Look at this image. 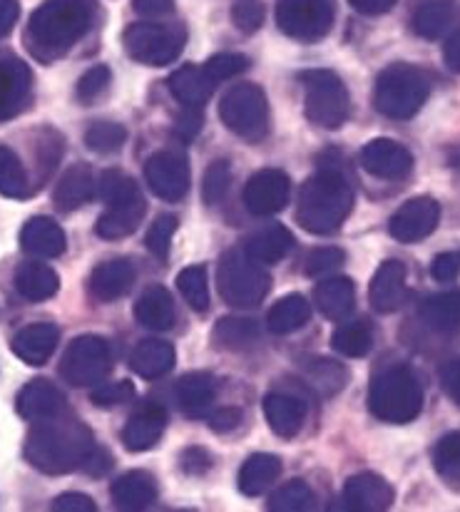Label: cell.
I'll return each instance as SVG.
<instances>
[{"instance_id":"obj_1","label":"cell","mask_w":460,"mask_h":512,"mask_svg":"<svg viewBox=\"0 0 460 512\" xmlns=\"http://www.w3.org/2000/svg\"><path fill=\"white\" fill-rule=\"evenodd\" d=\"M354 209V184L341 167L339 152H326L319 170L299 192L296 219L311 234H334Z\"/></svg>"},{"instance_id":"obj_2","label":"cell","mask_w":460,"mask_h":512,"mask_svg":"<svg viewBox=\"0 0 460 512\" xmlns=\"http://www.w3.org/2000/svg\"><path fill=\"white\" fill-rule=\"evenodd\" d=\"M97 443L92 430L78 418H50L35 423L25 438V460L45 475H68L85 470Z\"/></svg>"},{"instance_id":"obj_3","label":"cell","mask_w":460,"mask_h":512,"mask_svg":"<svg viewBox=\"0 0 460 512\" xmlns=\"http://www.w3.org/2000/svg\"><path fill=\"white\" fill-rule=\"evenodd\" d=\"M90 5L85 0H45L28 20L25 45L38 63L65 58L90 30Z\"/></svg>"},{"instance_id":"obj_4","label":"cell","mask_w":460,"mask_h":512,"mask_svg":"<svg viewBox=\"0 0 460 512\" xmlns=\"http://www.w3.org/2000/svg\"><path fill=\"white\" fill-rule=\"evenodd\" d=\"M368 411L383 423L406 426L423 411V386L411 366L383 368L368 388Z\"/></svg>"},{"instance_id":"obj_5","label":"cell","mask_w":460,"mask_h":512,"mask_svg":"<svg viewBox=\"0 0 460 512\" xmlns=\"http://www.w3.org/2000/svg\"><path fill=\"white\" fill-rule=\"evenodd\" d=\"M431 95V75L408 63L388 65L376 80L373 105L383 117L411 120Z\"/></svg>"},{"instance_id":"obj_6","label":"cell","mask_w":460,"mask_h":512,"mask_svg":"<svg viewBox=\"0 0 460 512\" xmlns=\"http://www.w3.org/2000/svg\"><path fill=\"white\" fill-rule=\"evenodd\" d=\"M217 289L229 306L252 309L267 299L272 289V276L264 269V264L254 261L244 249H234L219 261Z\"/></svg>"},{"instance_id":"obj_7","label":"cell","mask_w":460,"mask_h":512,"mask_svg":"<svg viewBox=\"0 0 460 512\" xmlns=\"http://www.w3.org/2000/svg\"><path fill=\"white\" fill-rule=\"evenodd\" d=\"M306 87V120L321 130H339L351 115V97L334 70H309L301 75Z\"/></svg>"},{"instance_id":"obj_8","label":"cell","mask_w":460,"mask_h":512,"mask_svg":"<svg viewBox=\"0 0 460 512\" xmlns=\"http://www.w3.org/2000/svg\"><path fill=\"white\" fill-rule=\"evenodd\" d=\"M184 43L187 28L182 23H135L122 33L125 53L150 68H165L180 58Z\"/></svg>"},{"instance_id":"obj_9","label":"cell","mask_w":460,"mask_h":512,"mask_svg":"<svg viewBox=\"0 0 460 512\" xmlns=\"http://www.w3.org/2000/svg\"><path fill=\"white\" fill-rule=\"evenodd\" d=\"M219 117L237 137L262 142L269 135V102L259 85L242 83L227 90L219 102Z\"/></svg>"},{"instance_id":"obj_10","label":"cell","mask_w":460,"mask_h":512,"mask_svg":"<svg viewBox=\"0 0 460 512\" xmlns=\"http://www.w3.org/2000/svg\"><path fill=\"white\" fill-rule=\"evenodd\" d=\"M334 18V0H279L276 3V23L281 33L301 43L326 38L334 28Z\"/></svg>"},{"instance_id":"obj_11","label":"cell","mask_w":460,"mask_h":512,"mask_svg":"<svg viewBox=\"0 0 460 512\" xmlns=\"http://www.w3.org/2000/svg\"><path fill=\"white\" fill-rule=\"evenodd\" d=\"M112 368L110 346L100 336H78L60 361V376L73 388H92L105 381Z\"/></svg>"},{"instance_id":"obj_12","label":"cell","mask_w":460,"mask_h":512,"mask_svg":"<svg viewBox=\"0 0 460 512\" xmlns=\"http://www.w3.org/2000/svg\"><path fill=\"white\" fill-rule=\"evenodd\" d=\"M441 222V204L433 197H413L396 209L388 222V234L401 244L423 242Z\"/></svg>"},{"instance_id":"obj_13","label":"cell","mask_w":460,"mask_h":512,"mask_svg":"<svg viewBox=\"0 0 460 512\" xmlns=\"http://www.w3.org/2000/svg\"><path fill=\"white\" fill-rule=\"evenodd\" d=\"M145 179L155 197L165 199V202H180L189 192L187 157L175 150L155 152L145 162Z\"/></svg>"},{"instance_id":"obj_14","label":"cell","mask_w":460,"mask_h":512,"mask_svg":"<svg viewBox=\"0 0 460 512\" xmlns=\"http://www.w3.org/2000/svg\"><path fill=\"white\" fill-rule=\"evenodd\" d=\"M147 214V202L142 197L140 187L130 184L120 197H115L112 202H107L105 214L97 219L95 232L102 239H125L135 232L142 224Z\"/></svg>"},{"instance_id":"obj_15","label":"cell","mask_w":460,"mask_h":512,"mask_svg":"<svg viewBox=\"0 0 460 512\" xmlns=\"http://www.w3.org/2000/svg\"><path fill=\"white\" fill-rule=\"evenodd\" d=\"M291 182L281 170H259L244 187V204L254 217H272L289 204Z\"/></svg>"},{"instance_id":"obj_16","label":"cell","mask_w":460,"mask_h":512,"mask_svg":"<svg viewBox=\"0 0 460 512\" xmlns=\"http://www.w3.org/2000/svg\"><path fill=\"white\" fill-rule=\"evenodd\" d=\"M65 393L60 391L55 383L45 381V378H35L28 386L20 388L18 398H15V408H18V416L25 418L30 423L50 421V418H58L65 413Z\"/></svg>"},{"instance_id":"obj_17","label":"cell","mask_w":460,"mask_h":512,"mask_svg":"<svg viewBox=\"0 0 460 512\" xmlns=\"http://www.w3.org/2000/svg\"><path fill=\"white\" fill-rule=\"evenodd\" d=\"M406 264L398 259H386L373 274L368 286V301L378 314H393L406 304Z\"/></svg>"},{"instance_id":"obj_18","label":"cell","mask_w":460,"mask_h":512,"mask_svg":"<svg viewBox=\"0 0 460 512\" xmlns=\"http://www.w3.org/2000/svg\"><path fill=\"white\" fill-rule=\"evenodd\" d=\"M33 90V73L18 58H0V122L25 110Z\"/></svg>"},{"instance_id":"obj_19","label":"cell","mask_w":460,"mask_h":512,"mask_svg":"<svg viewBox=\"0 0 460 512\" xmlns=\"http://www.w3.org/2000/svg\"><path fill=\"white\" fill-rule=\"evenodd\" d=\"M361 165L378 179H403L413 170V155L396 140H371L361 150Z\"/></svg>"},{"instance_id":"obj_20","label":"cell","mask_w":460,"mask_h":512,"mask_svg":"<svg viewBox=\"0 0 460 512\" xmlns=\"http://www.w3.org/2000/svg\"><path fill=\"white\" fill-rule=\"evenodd\" d=\"M135 279H137V271L132 261L127 259L100 261V264L90 271L88 294L95 301H100V304H110V301L122 299V296L135 286Z\"/></svg>"},{"instance_id":"obj_21","label":"cell","mask_w":460,"mask_h":512,"mask_svg":"<svg viewBox=\"0 0 460 512\" xmlns=\"http://www.w3.org/2000/svg\"><path fill=\"white\" fill-rule=\"evenodd\" d=\"M396 500L391 483L376 473H359L346 480L344 485V505L354 512H383Z\"/></svg>"},{"instance_id":"obj_22","label":"cell","mask_w":460,"mask_h":512,"mask_svg":"<svg viewBox=\"0 0 460 512\" xmlns=\"http://www.w3.org/2000/svg\"><path fill=\"white\" fill-rule=\"evenodd\" d=\"M60 343V329L55 324H30L20 329L10 341V351L28 366H43L50 361Z\"/></svg>"},{"instance_id":"obj_23","label":"cell","mask_w":460,"mask_h":512,"mask_svg":"<svg viewBox=\"0 0 460 512\" xmlns=\"http://www.w3.org/2000/svg\"><path fill=\"white\" fill-rule=\"evenodd\" d=\"M167 428V413L160 406H145L127 421L122 430V443L132 453H145L155 448Z\"/></svg>"},{"instance_id":"obj_24","label":"cell","mask_w":460,"mask_h":512,"mask_svg":"<svg viewBox=\"0 0 460 512\" xmlns=\"http://www.w3.org/2000/svg\"><path fill=\"white\" fill-rule=\"evenodd\" d=\"M20 247L23 252L40 256V259H55L65 252L68 239L60 224L50 217H33L25 222L23 232H20Z\"/></svg>"},{"instance_id":"obj_25","label":"cell","mask_w":460,"mask_h":512,"mask_svg":"<svg viewBox=\"0 0 460 512\" xmlns=\"http://www.w3.org/2000/svg\"><path fill=\"white\" fill-rule=\"evenodd\" d=\"M306 403L289 393L274 391L264 398V418L279 438H294L306 423Z\"/></svg>"},{"instance_id":"obj_26","label":"cell","mask_w":460,"mask_h":512,"mask_svg":"<svg viewBox=\"0 0 460 512\" xmlns=\"http://www.w3.org/2000/svg\"><path fill=\"white\" fill-rule=\"evenodd\" d=\"M97 194L95 172L88 165H73L68 172L60 177L58 187L53 192V202L60 212H75L92 202Z\"/></svg>"},{"instance_id":"obj_27","label":"cell","mask_w":460,"mask_h":512,"mask_svg":"<svg viewBox=\"0 0 460 512\" xmlns=\"http://www.w3.org/2000/svg\"><path fill=\"white\" fill-rule=\"evenodd\" d=\"M112 503L120 510H145L157 500L155 475L145 470H132L117 478L110 488Z\"/></svg>"},{"instance_id":"obj_28","label":"cell","mask_w":460,"mask_h":512,"mask_svg":"<svg viewBox=\"0 0 460 512\" xmlns=\"http://www.w3.org/2000/svg\"><path fill=\"white\" fill-rule=\"evenodd\" d=\"M13 284L25 301H48L58 294L60 276L55 274L53 266L40 264V261H25L15 269Z\"/></svg>"},{"instance_id":"obj_29","label":"cell","mask_w":460,"mask_h":512,"mask_svg":"<svg viewBox=\"0 0 460 512\" xmlns=\"http://www.w3.org/2000/svg\"><path fill=\"white\" fill-rule=\"evenodd\" d=\"M314 304L319 306L321 314L329 321H344L349 319L351 311L356 306V289L354 281L346 276H331L316 286Z\"/></svg>"},{"instance_id":"obj_30","label":"cell","mask_w":460,"mask_h":512,"mask_svg":"<svg viewBox=\"0 0 460 512\" xmlns=\"http://www.w3.org/2000/svg\"><path fill=\"white\" fill-rule=\"evenodd\" d=\"M217 393V378L207 371L187 373L177 383V401H180L182 411L192 418L204 416L212 408V403L217 401Z\"/></svg>"},{"instance_id":"obj_31","label":"cell","mask_w":460,"mask_h":512,"mask_svg":"<svg viewBox=\"0 0 460 512\" xmlns=\"http://www.w3.org/2000/svg\"><path fill=\"white\" fill-rule=\"evenodd\" d=\"M175 348L172 343L162 339H145L135 346L130 356V368L132 373H137L140 378H147V381H155V378H162L165 373L172 371L175 366Z\"/></svg>"},{"instance_id":"obj_32","label":"cell","mask_w":460,"mask_h":512,"mask_svg":"<svg viewBox=\"0 0 460 512\" xmlns=\"http://www.w3.org/2000/svg\"><path fill=\"white\" fill-rule=\"evenodd\" d=\"M137 324L150 331H167L175 326V299L165 286H150L135 306Z\"/></svg>"},{"instance_id":"obj_33","label":"cell","mask_w":460,"mask_h":512,"mask_svg":"<svg viewBox=\"0 0 460 512\" xmlns=\"http://www.w3.org/2000/svg\"><path fill=\"white\" fill-rule=\"evenodd\" d=\"M421 321L431 331L443 336H453L460 331V289L443 291V294L428 296L421 304Z\"/></svg>"},{"instance_id":"obj_34","label":"cell","mask_w":460,"mask_h":512,"mask_svg":"<svg viewBox=\"0 0 460 512\" xmlns=\"http://www.w3.org/2000/svg\"><path fill=\"white\" fill-rule=\"evenodd\" d=\"M291 249H294V234L286 227H281V224H269V227L259 229L244 244V252L264 266L279 264Z\"/></svg>"},{"instance_id":"obj_35","label":"cell","mask_w":460,"mask_h":512,"mask_svg":"<svg viewBox=\"0 0 460 512\" xmlns=\"http://www.w3.org/2000/svg\"><path fill=\"white\" fill-rule=\"evenodd\" d=\"M167 83H170L172 95H175L184 107H202L204 102L212 97L214 87H217V83L204 73V68H194V65H182V68H177Z\"/></svg>"},{"instance_id":"obj_36","label":"cell","mask_w":460,"mask_h":512,"mask_svg":"<svg viewBox=\"0 0 460 512\" xmlns=\"http://www.w3.org/2000/svg\"><path fill=\"white\" fill-rule=\"evenodd\" d=\"M456 20V3L453 0H421L413 10V30L426 40H436L446 33Z\"/></svg>"},{"instance_id":"obj_37","label":"cell","mask_w":460,"mask_h":512,"mask_svg":"<svg viewBox=\"0 0 460 512\" xmlns=\"http://www.w3.org/2000/svg\"><path fill=\"white\" fill-rule=\"evenodd\" d=\"M281 475V460L276 455L257 453L247 458V463L239 470V490L247 498H257V495L267 493Z\"/></svg>"},{"instance_id":"obj_38","label":"cell","mask_w":460,"mask_h":512,"mask_svg":"<svg viewBox=\"0 0 460 512\" xmlns=\"http://www.w3.org/2000/svg\"><path fill=\"white\" fill-rule=\"evenodd\" d=\"M311 319V304L301 294H289L279 299L267 314L269 331L276 336L294 334V331L304 329Z\"/></svg>"},{"instance_id":"obj_39","label":"cell","mask_w":460,"mask_h":512,"mask_svg":"<svg viewBox=\"0 0 460 512\" xmlns=\"http://www.w3.org/2000/svg\"><path fill=\"white\" fill-rule=\"evenodd\" d=\"M212 339L224 351H247L259 341V326L257 321L242 316H224L214 326Z\"/></svg>"},{"instance_id":"obj_40","label":"cell","mask_w":460,"mask_h":512,"mask_svg":"<svg viewBox=\"0 0 460 512\" xmlns=\"http://www.w3.org/2000/svg\"><path fill=\"white\" fill-rule=\"evenodd\" d=\"M433 468L453 493H460V430L446 433L438 440L433 448Z\"/></svg>"},{"instance_id":"obj_41","label":"cell","mask_w":460,"mask_h":512,"mask_svg":"<svg viewBox=\"0 0 460 512\" xmlns=\"http://www.w3.org/2000/svg\"><path fill=\"white\" fill-rule=\"evenodd\" d=\"M306 383L314 388L321 396H336L341 388L346 386V368L341 366L339 361H331V358H316V361H309L306 366Z\"/></svg>"},{"instance_id":"obj_42","label":"cell","mask_w":460,"mask_h":512,"mask_svg":"<svg viewBox=\"0 0 460 512\" xmlns=\"http://www.w3.org/2000/svg\"><path fill=\"white\" fill-rule=\"evenodd\" d=\"M373 341H376L373 339V329L366 321H351V324L339 326L334 331V339H331L336 351L349 358L368 356L373 348Z\"/></svg>"},{"instance_id":"obj_43","label":"cell","mask_w":460,"mask_h":512,"mask_svg":"<svg viewBox=\"0 0 460 512\" xmlns=\"http://www.w3.org/2000/svg\"><path fill=\"white\" fill-rule=\"evenodd\" d=\"M269 510L272 512H306L316 508V495L304 480H289V483L281 485L279 490H274L272 498H269Z\"/></svg>"},{"instance_id":"obj_44","label":"cell","mask_w":460,"mask_h":512,"mask_svg":"<svg viewBox=\"0 0 460 512\" xmlns=\"http://www.w3.org/2000/svg\"><path fill=\"white\" fill-rule=\"evenodd\" d=\"M0 194L10 199L30 197V182L18 155L0 145Z\"/></svg>"},{"instance_id":"obj_45","label":"cell","mask_w":460,"mask_h":512,"mask_svg":"<svg viewBox=\"0 0 460 512\" xmlns=\"http://www.w3.org/2000/svg\"><path fill=\"white\" fill-rule=\"evenodd\" d=\"M177 289H180L184 301L194 311L202 314V311L209 309V279L204 266H187V269H182L180 276H177Z\"/></svg>"},{"instance_id":"obj_46","label":"cell","mask_w":460,"mask_h":512,"mask_svg":"<svg viewBox=\"0 0 460 512\" xmlns=\"http://www.w3.org/2000/svg\"><path fill=\"white\" fill-rule=\"evenodd\" d=\"M127 142V130L117 122H95L85 132V145L97 155H112L120 152Z\"/></svg>"},{"instance_id":"obj_47","label":"cell","mask_w":460,"mask_h":512,"mask_svg":"<svg viewBox=\"0 0 460 512\" xmlns=\"http://www.w3.org/2000/svg\"><path fill=\"white\" fill-rule=\"evenodd\" d=\"M229 184H232V167L227 160H217L207 167L202 182V197L209 207L222 202L229 192Z\"/></svg>"},{"instance_id":"obj_48","label":"cell","mask_w":460,"mask_h":512,"mask_svg":"<svg viewBox=\"0 0 460 512\" xmlns=\"http://www.w3.org/2000/svg\"><path fill=\"white\" fill-rule=\"evenodd\" d=\"M177 232V217L175 214H162L152 222L150 232H147V249H150L152 256H157L160 261H167V254H170L172 237Z\"/></svg>"},{"instance_id":"obj_49","label":"cell","mask_w":460,"mask_h":512,"mask_svg":"<svg viewBox=\"0 0 460 512\" xmlns=\"http://www.w3.org/2000/svg\"><path fill=\"white\" fill-rule=\"evenodd\" d=\"M232 20L244 35H252L267 20V8H264L262 0H234Z\"/></svg>"},{"instance_id":"obj_50","label":"cell","mask_w":460,"mask_h":512,"mask_svg":"<svg viewBox=\"0 0 460 512\" xmlns=\"http://www.w3.org/2000/svg\"><path fill=\"white\" fill-rule=\"evenodd\" d=\"M110 83H112L110 68H105V65H95V68H90L88 73H85L83 78L78 80V87H75V97H78L83 105H90V102H95L97 97L105 95Z\"/></svg>"},{"instance_id":"obj_51","label":"cell","mask_w":460,"mask_h":512,"mask_svg":"<svg viewBox=\"0 0 460 512\" xmlns=\"http://www.w3.org/2000/svg\"><path fill=\"white\" fill-rule=\"evenodd\" d=\"M249 68V58L239 53H219L214 58L207 60L204 65V73L214 80V83H224V80L234 78V75H242Z\"/></svg>"},{"instance_id":"obj_52","label":"cell","mask_w":460,"mask_h":512,"mask_svg":"<svg viewBox=\"0 0 460 512\" xmlns=\"http://www.w3.org/2000/svg\"><path fill=\"white\" fill-rule=\"evenodd\" d=\"M135 398V386L130 381H117V383H97L95 391L90 393V401L97 408H115L122 403H130Z\"/></svg>"},{"instance_id":"obj_53","label":"cell","mask_w":460,"mask_h":512,"mask_svg":"<svg viewBox=\"0 0 460 512\" xmlns=\"http://www.w3.org/2000/svg\"><path fill=\"white\" fill-rule=\"evenodd\" d=\"M344 261H346L344 249H339V247L314 249V252L309 254V259H306V274L326 276V274H331V271L341 269V266H344Z\"/></svg>"},{"instance_id":"obj_54","label":"cell","mask_w":460,"mask_h":512,"mask_svg":"<svg viewBox=\"0 0 460 512\" xmlns=\"http://www.w3.org/2000/svg\"><path fill=\"white\" fill-rule=\"evenodd\" d=\"M431 276L436 281H441V284L456 281L460 276V249L438 254L431 264Z\"/></svg>"},{"instance_id":"obj_55","label":"cell","mask_w":460,"mask_h":512,"mask_svg":"<svg viewBox=\"0 0 460 512\" xmlns=\"http://www.w3.org/2000/svg\"><path fill=\"white\" fill-rule=\"evenodd\" d=\"M202 107H184V112L180 117H177V125H175V132L177 137H180L182 142H192L194 137L199 135V130H202Z\"/></svg>"},{"instance_id":"obj_56","label":"cell","mask_w":460,"mask_h":512,"mask_svg":"<svg viewBox=\"0 0 460 512\" xmlns=\"http://www.w3.org/2000/svg\"><path fill=\"white\" fill-rule=\"evenodd\" d=\"M180 463L187 475H204L209 468H212V455H209L204 448H197V445H194V448L184 450Z\"/></svg>"},{"instance_id":"obj_57","label":"cell","mask_w":460,"mask_h":512,"mask_svg":"<svg viewBox=\"0 0 460 512\" xmlns=\"http://www.w3.org/2000/svg\"><path fill=\"white\" fill-rule=\"evenodd\" d=\"M53 510L55 512H95L97 505L95 500L83 493H65L60 495V498H55Z\"/></svg>"},{"instance_id":"obj_58","label":"cell","mask_w":460,"mask_h":512,"mask_svg":"<svg viewBox=\"0 0 460 512\" xmlns=\"http://www.w3.org/2000/svg\"><path fill=\"white\" fill-rule=\"evenodd\" d=\"M441 386L446 396L460 408V356L448 361L441 371Z\"/></svg>"},{"instance_id":"obj_59","label":"cell","mask_w":460,"mask_h":512,"mask_svg":"<svg viewBox=\"0 0 460 512\" xmlns=\"http://www.w3.org/2000/svg\"><path fill=\"white\" fill-rule=\"evenodd\" d=\"M242 423V411L239 408H219V411H214L212 416H209V428L214 430V433H229V430H234Z\"/></svg>"},{"instance_id":"obj_60","label":"cell","mask_w":460,"mask_h":512,"mask_svg":"<svg viewBox=\"0 0 460 512\" xmlns=\"http://www.w3.org/2000/svg\"><path fill=\"white\" fill-rule=\"evenodd\" d=\"M132 5H135V13L145 18H162L175 10V0H132Z\"/></svg>"},{"instance_id":"obj_61","label":"cell","mask_w":460,"mask_h":512,"mask_svg":"<svg viewBox=\"0 0 460 512\" xmlns=\"http://www.w3.org/2000/svg\"><path fill=\"white\" fill-rule=\"evenodd\" d=\"M18 15H20V5L18 0H0V38L13 30V25L18 23Z\"/></svg>"},{"instance_id":"obj_62","label":"cell","mask_w":460,"mask_h":512,"mask_svg":"<svg viewBox=\"0 0 460 512\" xmlns=\"http://www.w3.org/2000/svg\"><path fill=\"white\" fill-rule=\"evenodd\" d=\"M349 3L361 15H383L393 10L396 0H349Z\"/></svg>"},{"instance_id":"obj_63","label":"cell","mask_w":460,"mask_h":512,"mask_svg":"<svg viewBox=\"0 0 460 512\" xmlns=\"http://www.w3.org/2000/svg\"><path fill=\"white\" fill-rule=\"evenodd\" d=\"M443 60L453 73H460V28L453 30L451 38L443 45Z\"/></svg>"}]
</instances>
